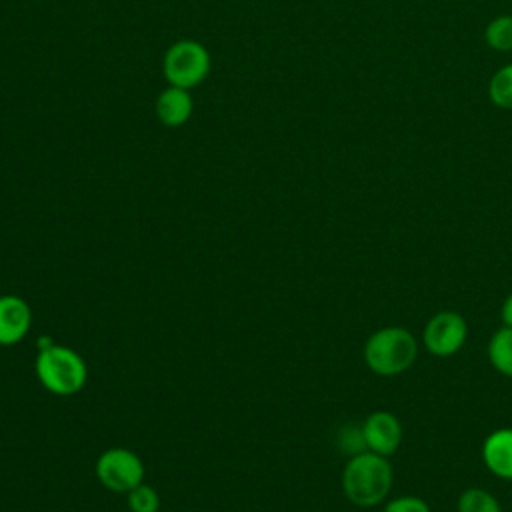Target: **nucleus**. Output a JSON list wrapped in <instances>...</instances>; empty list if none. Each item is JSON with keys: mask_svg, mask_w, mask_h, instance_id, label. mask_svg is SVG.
<instances>
[{"mask_svg": "<svg viewBox=\"0 0 512 512\" xmlns=\"http://www.w3.org/2000/svg\"><path fill=\"white\" fill-rule=\"evenodd\" d=\"M392 482L394 472L388 458L370 450L350 456L342 472L344 496L360 508H372L384 502Z\"/></svg>", "mask_w": 512, "mask_h": 512, "instance_id": "f257e3e1", "label": "nucleus"}, {"mask_svg": "<svg viewBox=\"0 0 512 512\" xmlns=\"http://www.w3.org/2000/svg\"><path fill=\"white\" fill-rule=\"evenodd\" d=\"M418 356L416 336L402 326H386L370 334L364 344V362L378 376L406 372Z\"/></svg>", "mask_w": 512, "mask_h": 512, "instance_id": "f03ea898", "label": "nucleus"}, {"mask_svg": "<svg viewBox=\"0 0 512 512\" xmlns=\"http://www.w3.org/2000/svg\"><path fill=\"white\" fill-rule=\"evenodd\" d=\"M36 376L40 384L56 396L76 394L86 384V364L72 348L50 344L40 348L36 358Z\"/></svg>", "mask_w": 512, "mask_h": 512, "instance_id": "7ed1b4c3", "label": "nucleus"}, {"mask_svg": "<svg viewBox=\"0 0 512 512\" xmlns=\"http://www.w3.org/2000/svg\"><path fill=\"white\" fill-rule=\"evenodd\" d=\"M162 72L170 86L190 90L206 80L210 72V54L206 46L196 40H178L166 50Z\"/></svg>", "mask_w": 512, "mask_h": 512, "instance_id": "20e7f679", "label": "nucleus"}, {"mask_svg": "<svg viewBox=\"0 0 512 512\" xmlns=\"http://www.w3.org/2000/svg\"><path fill=\"white\" fill-rule=\"evenodd\" d=\"M96 476L112 492H130L144 478L142 460L126 448H110L96 460Z\"/></svg>", "mask_w": 512, "mask_h": 512, "instance_id": "39448f33", "label": "nucleus"}, {"mask_svg": "<svg viewBox=\"0 0 512 512\" xmlns=\"http://www.w3.org/2000/svg\"><path fill=\"white\" fill-rule=\"evenodd\" d=\"M468 338V324L462 314L454 310L436 312L424 326L422 344L424 348L438 358L456 354Z\"/></svg>", "mask_w": 512, "mask_h": 512, "instance_id": "423d86ee", "label": "nucleus"}, {"mask_svg": "<svg viewBox=\"0 0 512 512\" xmlns=\"http://www.w3.org/2000/svg\"><path fill=\"white\" fill-rule=\"evenodd\" d=\"M366 448L380 456H392L402 444V424L388 410H376L362 422Z\"/></svg>", "mask_w": 512, "mask_h": 512, "instance_id": "0eeeda50", "label": "nucleus"}, {"mask_svg": "<svg viewBox=\"0 0 512 512\" xmlns=\"http://www.w3.org/2000/svg\"><path fill=\"white\" fill-rule=\"evenodd\" d=\"M32 324L30 306L20 296H0V346L20 342Z\"/></svg>", "mask_w": 512, "mask_h": 512, "instance_id": "6e6552de", "label": "nucleus"}, {"mask_svg": "<svg viewBox=\"0 0 512 512\" xmlns=\"http://www.w3.org/2000/svg\"><path fill=\"white\" fill-rule=\"evenodd\" d=\"M482 462L502 480H512V428H496L482 442Z\"/></svg>", "mask_w": 512, "mask_h": 512, "instance_id": "1a4fd4ad", "label": "nucleus"}, {"mask_svg": "<svg viewBox=\"0 0 512 512\" xmlns=\"http://www.w3.org/2000/svg\"><path fill=\"white\" fill-rule=\"evenodd\" d=\"M192 112H194V102L186 88L168 86L156 98V116L166 128H178L186 124Z\"/></svg>", "mask_w": 512, "mask_h": 512, "instance_id": "9d476101", "label": "nucleus"}, {"mask_svg": "<svg viewBox=\"0 0 512 512\" xmlns=\"http://www.w3.org/2000/svg\"><path fill=\"white\" fill-rule=\"evenodd\" d=\"M488 360L496 372L512 378V328H498L488 340Z\"/></svg>", "mask_w": 512, "mask_h": 512, "instance_id": "9b49d317", "label": "nucleus"}, {"mask_svg": "<svg viewBox=\"0 0 512 512\" xmlns=\"http://www.w3.org/2000/svg\"><path fill=\"white\" fill-rule=\"evenodd\" d=\"M456 510L458 512H502V506L498 498L486 488L470 486L458 496Z\"/></svg>", "mask_w": 512, "mask_h": 512, "instance_id": "f8f14e48", "label": "nucleus"}, {"mask_svg": "<svg viewBox=\"0 0 512 512\" xmlns=\"http://www.w3.org/2000/svg\"><path fill=\"white\" fill-rule=\"evenodd\" d=\"M488 98L502 110H512V64L496 70L488 82Z\"/></svg>", "mask_w": 512, "mask_h": 512, "instance_id": "ddd939ff", "label": "nucleus"}, {"mask_svg": "<svg viewBox=\"0 0 512 512\" xmlns=\"http://www.w3.org/2000/svg\"><path fill=\"white\" fill-rule=\"evenodd\" d=\"M486 44L496 52H510L512 50V16L502 14L486 26L484 32Z\"/></svg>", "mask_w": 512, "mask_h": 512, "instance_id": "4468645a", "label": "nucleus"}, {"mask_svg": "<svg viewBox=\"0 0 512 512\" xmlns=\"http://www.w3.org/2000/svg\"><path fill=\"white\" fill-rule=\"evenodd\" d=\"M128 508L132 512H158L160 498L154 488L146 484H138L128 492Z\"/></svg>", "mask_w": 512, "mask_h": 512, "instance_id": "2eb2a0df", "label": "nucleus"}, {"mask_svg": "<svg viewBox=\"0 0 512 512\" xmlns=\"http://www.w3.org/2000/svg\"><path fill=\"white\" fill-rule=\"evenodd\" d=\"M338 446L348 456H356L360 452H366L368 448H366L362 424L360 426H346V428H342L340 434H338Z\"/></svg>", "mask_w": 512, "mask_h": 512, "instance_id": "dca6fc26", "label": "nucleus"}, {"mask_svg": "<svg viewBox=\"0 0 512 512\" xmlns=\"http://www.w3.org/2000/svg\"><path fill=\"white\" fill-rule=\"evenodd\" d=\"M384 512H432L428 502L418 498V496H398V498H392L386 502L384 506Z\"/></svg>", "mask_w": 512, "mask_h": 512, "instance_id": "f3484780", "label": "nucleus"}, {"mask_svg": "<svg viewBox=\"0 0 512 512\" xmlns=\"http://www.w3.org/2000/svg\"><path fill=\"white\" fill-rule=\"evenodd\" d=\"M500 316H502L504 326H510V328H512V292L504 298V302H502V310H500Z\"/></svg>", "mask_w": 512, "mask_h": 512, "instance_id": "a211bd4d", "label": "nucleus"}]
</instances>
